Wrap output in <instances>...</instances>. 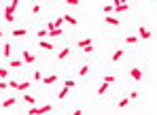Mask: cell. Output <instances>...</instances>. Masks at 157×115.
<instances>
[{
	"label": "cell",
	"instance_id": "cell-1",
	"mask_svg": "<svg viewBox=\"0 0 157 115\" xmlns=\"http://www.w3.org/2000/svg\"><path fill=\"white\" fill-rule=\"evenodd\" d=\"M130 77L134 79V81H140V79H142V68L132 66V68H130Z\"/></svg>",
	"mask_w": 157,
	"mask_h": 115
},
{
	"label": "cell",
	"instance_id": "cell-2",
	"mask_svg": "<svg viewBox=\"0 0 157 115\" xmlns=\"http://www.w3.org/2000/svg\"><path fill=\"white\" fill-rule=\"evenodd\" d=\"M21 56H23V62H26V64H34V62H36V56H32V51H28V49L21 51Z\"/></svg>",
	"mask_w": 157,
	"mask_h": 115
},
{
	"label": "cell",
	"instance_id": "cell-3",
	"mask_svg": "<svg viewBox=\"0 0 157 115\" xmlns=\"http://www.w3.org/2000/svg\"><path fill=\"white\" fill-rule=\"evenodd\" d=\"M153 36V32H149L146 28H138V39H142V41H149Z\"/></svg>",
	"mask_w": 157,
	"mask_h": 115
},
{
	"label": "cell",
	"instance_id": "cell-4",
	"mask_svg": "<svg viewBox=\"0 0 157 115\" xmlns=\"http://www.w3.org/2000/svg\"><path fill=\"white\" fill-rule=\"evenodd\" d=\"M38 45L43 47V49H47V51H53L55 47H53V41H45V39H38Z\"/></svg>",
	"mask_w": 157,
	"mask_h": 115
},
{
	"label": "cell",
	"instance_id": "cell-5",
	"mask_svg": "<svg viewBox=\"0 0 157 115\" xmlns=\"http://www.w3.org/2000/svg\"><path fill=\"white\" fill-rule=\"evenodd\" d=\"M15 102H17V98H15V96H11V98H6V100L0 102V107H2V109H9V107H13Z\"/></svg>",
	"mask_w": 157,
	"mask_h": 115
},
{
	"label": "cell",
	"instance_id": "cell-6",
	"mask_svg": "<svg viewBox=\"0 0 157 115\" xmlns=\"http://www.w3.org/2000/svg\"><path fill=\"white\" fill-rule=\"evenodd\" d=\"M30 85H32L30 81H21V83L15 85V92H28V87H30Z\"/></svg>",
	"mask_w": 157,
	"mask_h": 115
},
{
	"label": "cell",
	"instance_id": "cell-7",
	"mask_svg": "<svg viewBox=\"0 0 157 115\" xmlns=\"http://www.w3.org/2000/svg\"><path fill=\"white\" fill-rule=\"evenodd\" d=\"M62 19H64V21H68L70 26H77V24H79V19H77V17H75V15H64V17H62Z\"/></svg>",
	"mask_w": 157,
	"mask_h": 115
},
{
	"label": "cell",
	"instance_id": "cell-8",
	"mask_svg": "<svg viewBox=\"0 0 157 115\" xmlns=\"http://www.w3.org/2000/svg\"><path fill=\"white\" fill-rule=\"evenodd\" d=\"M11 34H13V36H15V39H21V36H26V34H28V32H26L23 28H15V30H13Z\"/></svg>",
	"mask_w": 157,
	"mask_h": 115
},
{
	"label": "cell",
	"instance_id": "cell-9",
	"mask_svg": "<svg viewBox=\"0 0 157 115\" xmlns=\"http://www.w3.org/2000/svg\"><path fill=\"white\" fill-rule=\"evenodd\" d=\"M77 45H79V49H83V47H87V45H94V41H91V39H81Z\"/></svg>",
	"mask_w": 157,
	"mask_h": 115
},
{
	"label": "cell",
	"instance_id": "cell-10",
	"mask_svg": "<svg viewBox=\"0 0 157 115\" xmlns=\"http://www.w3.org/2000/svg\"><path fill=\"white\" fill-rule=\"evenodd\" d=\"M104 21H106V24H110V26H119V24H121V21H119V17H110V15H108V17H104Z\"/></svg>",
	"mask_w": 157,
	"mask_h": 115
},
{
	"label": "cell",
	"instance_id": "cell-11",
	"mask_svg": "<svg viewBox=\"0 0 157 115\" xmlns=\"http://www.w3.org/2000/svg\"><path fill=\"white\" fill-rule=\"evenodd\" d=\"M123 54H125V51H123V49H117V51H115V54H113V58H110V60H113V62H119V60H121V58H123Z\"/></svg>",
	"mask_w": 157,
	"mask_h": 115
},
{
	"label": "cell",
	"instance_id": "cell-12",
	"mask_svg": "<svg viewBox=\"0 0 157 115\" xmlns=\"http://www.w3.org/2000/svg\"><path fill=\"white\" fill-rule=\"evenodd\" d=\"M9 66H11V68H23V62L21 60H11V62H9Z\"/></svg>",
	"mask_w": 157,
	"mask_h": 115
},
{
	"label": "cell",
	"instance_id": "cell-13",
	"mask_svg": "<svg viewBox=\"0 0 157 115\" xmlns=\"http://www.w3.org/2000/svg\"><path fill=\"white\" fill-rule=\"evenodd\" d=\"M49 36H51V39L62 36V28H53V30H49Z\"/></svg>",
	"mask_w": 157,
	"mask_h": 115
},
{
	"label": "cell",
	"instance_id": "cell-14",
	"mask_svg": "<svg viewBox=\"0 0 157 115\" xmlns=\"http://www.w3.org/2000/svg\"><path fill=\"white\" fill-rule=\"evenodd\" d=\"M55 79H58L55 75H49V77H43V83H45V85H51V83H55Z\"/></svg>",
	"mask_w": 157,
	"mask_h": 115
},
{
	"label": "cell",
	"instance_id": "cell-15",
	"mask_svg": "<svg viewBox=\"0 0 157 115\" xmlns=\"http://www.w3.org/2000/svg\"><path fill=\"white\" fill-rule=\"evenodd\" d=\"M68 54H70V47H64L60 54H58V60H64V58H68Z\"/></svg>",
	"mask_w": 157,
	"mask_h": 115
},
{
	"label": "cell",
	"instance_id": "cell-16",
	"mask_svg": "<svg viewBox=\"0 0 157 115\" xmlns=\"http://www.w3.org/2000/svg\"><path fill=\"white\" fill-rule=\"evenodd\" d=\"M2 56H4V58H11V45H9V43H4V47H2Z\"/></svg>",
	"mask_w": 157,
	"mask_h": 115
},
{
	"label": "cell",
	"instance_id": "cell-17",
	"mask_svg": "<svg viewBox=\"0 0 157 115\" xmlns=\"http://www.w3.org/2000/svg\"><path fill=\"white\" fill-rule=\"evenodd\" d=\"M108 85H110V83H106V81H102V85H100V87H98V94H100V96H102V94H106V90H108Z\"/></svg>",
	"mask_w": 157,
	"mask_h": 115
},
{
	"label": "cell",
	"instance_id": "cell-18",
	"mask_svg": "<svg viewBox=\"0 0 157 115\" xmlns=\"http://www.w3.org/2000/svg\"><path fill=\"white\" fill-rule=\"evenodd\" d=\"M21 94H23V100H26V102H30V104H36V98H34V96L26 94V92H21Z\"/></svg>",
	"mask_w": 157,
	"mask_h": 115
},
{
	"label": "cell",
	"instance_id": "cell-19",
	"mask_svg": "<svg viewBox=\"0 0 157 115\" xmlns=\"http://www.w3.org/2000/svg\"><path fill=\"white\" fill-rule=\"evenodd\" d=\"M130 102H132V100L127 98V96H125V98H121V100H119V109H125V107H127Z\"/></svg>",
	"mask_w": 157,
	"mask_h": 115
},
{
	"label": "cell",
	"instance_id": "cell-20",
	"mask_svg": "<svg viewBox=\"0 0 157 115\" xmlns=\"http://www.w3.org/2000/svg\"><path fill=\"white\" fill-rule=\"evenodd\" d=\"M68 90H70L68 85H64V87H62V92H60V100H64V98L68 96Z\"/></svg>",
	"mask_w": 157,
	"mask_h": 115
},
{
	"label": "cell",
	"instance_id": "cell-21",
	"mask_svg": "<svg viewBox=\"0 0 157 115\" xmlns=\"http://www.w3.org/2000/svg\"><path fill=\"white\" fill-rule=\"evenodd\" d=\"M45 36H49L47 30H38V32H36V39H45Z\"/></svg>",
	"mask_w": 157,
	"mask_h": 115
},
{
	"label": "cell",
	"instance_id": "cell-22",
	"mask_svg": "<svg viewBox=\"0 0 157 115\" xmlns=\"http://www.w3.org/2000/svg\"><path fill=\"white\" fill-rule=\"evenodd\" d=\"M87 73H89V66H87V64H85V66H81V70H79V75H81V77H85Z\"/></svg>",
	"mask_w": 157,
	"mask_h": 115
},
{
	"label": "cell",
	"instance_id": "cell-23",
	"mask_svg": "<svg viewBox=\"0 0 157 115\" xmlns=\"http://www.w3.org/2000/svg\"><path fill=\"white\" fill-rule=\"evenodd\" d=\"M125 41L130 43V45H132V43H138V34H132V36H127Z\"/></svg>",
	"mask_w": 157,
	"mask_h": 115
},
{
	"label": "cell",
	"instance_id": "cell-24",
	"mask_svg": "<svg viewBox=\"0 0 157 115\" xmlns=\"http://www.w3.org/2000/svg\"><path fill=\"white\" fill-rule=\"evenodd\" d=\"M34 81H43V73L40 70H34Z\"/></svg>",
	"mask_w": 157,
	"mask_h": 115
},
{
	"label": "cell",
	"instance_id": "cell-25",
	"mask_svg": "<svg viewBox=\"0 0 157 115\" xmlns=\"http://www.w3.org/2000/svg\"><path fill=\"white\" fill-rule=\"evenodd\" d=\"M32 13H34V15H38V13H40V6H38V4H36V2L32 4Z\"/></svg>",
	"mask_w": 157,
	"mask_h": 115
},
{
	"label": "cell",
	"instance_id": "cell-26",
	"mask_svg": "<svg viewBox=\"0 0 157 115\" xmlns=\"http://www.w3.org/2000/svg\"><path fill=\"white\" fill-rule=\"evenodd\" d=\"M127 98H130V100H138V92H136V90L130 92V96H127Z\"/></svg>",
	"mask_w": 157,
	"mask_h": 115
},
{
	"label": "cell",
	"instance_id": "cell-27",
	"mask_svg": "<svg viewBox=\"0 0 157 115\" xmlns=\"http://www.w3.org/2000/svg\"><path fill=\"white\" fill-rule=\"evenodd\" d=\"M104 81H106V83H115V77H113V75H106Z\"/></svg>",
	"mask_w": 157,
	"mask_h": 115
},
{
	"label": "cell",
	"instance_id": "cell-28",
	"mask_svg": "<svg viewBox=\"0 0 157 115\" xmlns=\"http://www.w3.org/2000/svg\"><path fill=\"white\" fill-rule=\"evenodd\" d=\"M66 4H70V6H77V4H79V0H66Z\"/></svg>",
	"mask_w": 157,
	"mask_h": 115
},
{
	"label": "cell",
	"instance_id": "cell-29",
	"mask_svg": "<svg viewBox=\"0 0 157 115\" xmlns=\"http://www.w3.org/2000/svg\"><path fill=\"white\" fill-rule=\"evenodd\" d=\"M85 49V54H91V51H94V45H87V47H83Z\"/></svg>",
	"mask_w": 157,
	"mask_h": 115
},
{
	"label": "cell",
	"instance_id": "cell-30",
	"mask_svg": "<svg viewBox=\"0 0 157 115\" xmlns=\"http://www.w3.org/2000/svg\"><path fill=\"white\" fill-rule=\"evenodd\" d=\"M6 87H9V83H4L2 79H0V90H6Z\"/></svg>",
	"mask_w": 157,
	"mask_h": 115
},
{
	"label": "cell",
	"instance_id": "cell-31",
	"mask_svg": "<svg viewBox=\"0 0 157 115\" xmlns=\"http://www.w3.org/2000/svg\"><path fill=\"white\" fill-rule=\"evenodd\" d=\"M6 77V68H0V79H4Z\"/></svg>",
	"mask_w": 157,
	"mask_h": 115
},
{
	"label": "cell",
	"instance_id": "cell-32",
	"mask_svg": "<svg viewBox=\"0 0 157 115\" xmlns=\"http://www.w3.org/2000/svg\"><path fill=\"white\" fill-rule=\"evenodd\" d=\"M0 9H2V0H0Z\"/></svg>",
	"mask_w": 157,
	"mask_h": 115
},
{
	"label": "cell",
	"instance_id": "cell-33",
	"mask_svg": "<svg viewBox=\"0 0 157 115\" xmlns=\"http://www.w3.org/2000/svg\"><path fill=\"white\" fill-rule=\"evenodd\" d=\"M0 36H2V30H0Z\"/></svg>",
	"mask_w": 157,
	"mask_h": 115
},
{
	"label": "cell",
	"instance_id": "cell-34",
	"mask_svg": "<svg viewBox=\"0 0 157 115\" xmlns=\"http://www.w3.org/2000/svg\"><path fill=\"white\" fill-rule=\"evenodd\" d=\"M34 2H38V0H34Z\"/></svg>",
	"mask_w": 157,
	"mask_h": 115
},
{
	"label": "cell",
	"instance_id": "cell-35",
	"mask_svg": "<svg viewBox=\"0 0 157 115\" xmlns=\"http://www.w3.org/2000/svg\"><path fill=\"white\" fill-rule=\"evenodd\" d=\"M47 2H51V0H47Z\"/></svg>",
	"mask_w": 157,
	"mask_h": 115
}]
</instances>
